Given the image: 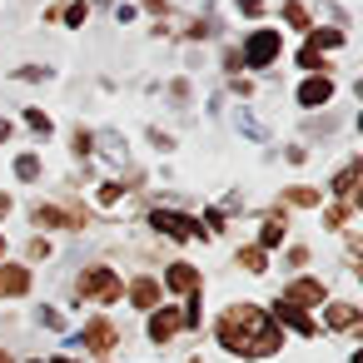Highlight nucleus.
<instances>
[{
	"label": "nucleus",
	"instance_id": "nucleus-1",
	"mask_svg": "<svg viewBox=\"0 0 363 363\" xmlns=\"http://www.w3.org/2000/svg\"><path fill=\"white\" fill-rule=\"evenodd\" d=\"M274 55H279V35H274V30H259V35L249 40V50H244L249 65H269Z\"/></svg>",
	"mask_w": 363,
	"mask_h": 363
},
{
	"label": "nucleus",
	"instance_id": "nucleus-2",
	"mask_svg": "<svg viewBox=\"0 0 363 363\" xmlns=\"http://www.w3.org/2000/svg\"><path fill=\"white\" fill-rule=\"evenodd\" d=\"M318 100H328V80H308L303 85V105H318Z\"/></svg>",
	"mask_w": 363,
	"mask_h": 363
},
{
	"label": "nucleus",
	"instance_id": "nucleus-3",
	"mask_svg": "<svg viewBox=\"0 0 363 363\" xmlns=\"http://www.w3.org/2000/svg\"><path fill=\"white\" fill-rule=\"evenodd\" d=\"M239 11L244 16H259V0H239Z\"/></svg>",
	"mask_w": 363,
	"mask_h": 363
}]
</instances>
